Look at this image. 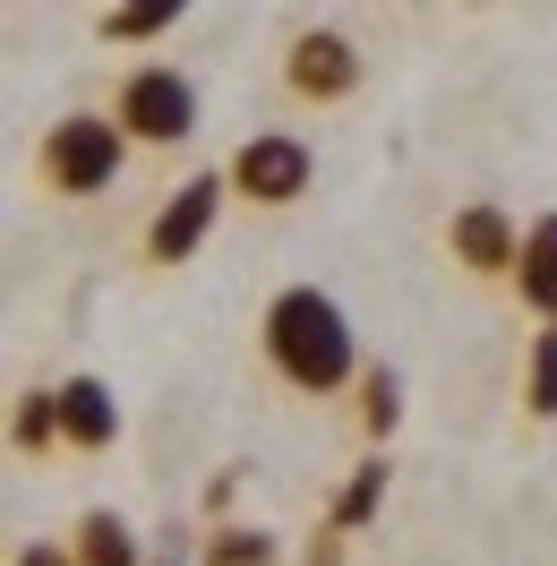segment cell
<instances>
[{
    "mask_svg": "<svg viewBox=\"0 0 557 566\" xmlns=\"http://www.w3.org/2000/svg\"><path fill=\"white\" fill-rule=\"evenodd\" d=\"M266 360L301 395H335V387H351L360 344H351V318L317 283H292V292H275V310H266Z\"/></svg>",
    "mask_w": 557,
    "mask_h": 566,
    "instance_id": "1",
    "label": "cell"
},
{
    "mask_svg": "<svg viewBox=\"0 0 557 566\" xmlns=\"http://www.w3.org/2000/svg\"><path fill=\"white\" fill-rule=\"evenodd\" d=\"M120 129H112L104 112H70L52 138H43V180L52 189H70V198H95V189H112V172H120Z\"/></svg>",
    "mask_w": 557,
    "mask_h": 566,
    "instance_id": "2",
    "label": "cell"
},
{
    "mask_svg": "<svg viewBox=\"0 0 557 566\" xmlns=\"http://www.w3.org/2000/svg\"><path fill=\"white\" fill-rule=\"evenodd\" d=\"M120 146H180L189 129H198V86L180 70H129V86H120Z\"/></svg>",
    "mask_w": 557,
    "mask_h": 566,
    "instance_id": "3",
    "label": "cell"
},
{
    "mask_svg": "<svg viewBox=\"0 0 557 566\" xmlns=\"http://www.w3.org/2000/svg\"><path fill=\"white\" fill-rule=\"evenodd\" d=\"M309 172H317L309 138H292V129H258V138L232 155L223 189H241V198H258V207H292V198L309 189Z\"/></svg>",
    "mask_w": 557,
    "mask_h": 566,
    "instance_id": "4",
    "label": "cell"
},
{
    "mask_svg": "<svg viewBox=\"0 0 557 566\" xmlns=\"http://www.w3.org/2000/svg\"><path fill=\"white\" fill-rule=\"evenodd\" d=\"M214 207H223V172H198V180L172 198V207L146 223V258H155V266H180V258H189V249L214 232Z\"/></svg>",
    "mask_w": 557,
    "mask_h": 566,
    "instance_id": "5",
    "label": "cell"
},
{
    "mask_svg": "<svg viewBox=\"0 0 557 566\" xmlns=\"http://www.w3.org/2000/svg\"><path fill=\"white\" fill-rule=\"evenodd\" d=\"M52 438H70V447H112L120 438V403H112L104 378H70L52 395Z\"/></svg>",
    "mask_w": 557,
    "mask_h": 566,
    "instance_id": "6",
    "label": "cell"
},
{
    "mask_svg": "<svg viewBox=\"0 0 557 566\" xmlns=\"http://www.w3.org/2000/svg\"><path fill=\"white\" fill-rule=\"evenodd\" d=\"M351 77H360V52H351L344 35H301L292 43V86H301V95L326 104V95H351Z\"/></svg>",
    "mask_w": 557,
    "mask_h": 566,
    "instance_id": "7",
    "label": "cell"
},
{
    "mask_svg": "<svg viewBox=\"0 0 557 566\" xmlns=\"http://www.w3.org/2000/svg\"><path fill=\"white\" fill-rule=\"evenodd\" d=\"M446 241H454V258H463V266H481V275L515 266V223H506V207H463Z\"/></svg>",
    "mask_w": 557,
    "mask_h": 566,
    "instance_id": "8",
    "label": "cell"
},
{
    "mask_svg": "<svg viewBox=\"0 0 557 566\" xmlns=\"http://www.w3.org/2000/svg\"><path fill=\"white\" fill-rule=\"evenodd\" d=\"M515 283L532 310H557V214H540L532 232H515Z\"/></svg>",
    "mask_w": 557,
    "mask_h": 566,
    "instance_id": "9",
    "label": "cell"
},
{
    "mask_svg": "<svg viewBox=\"0 0 557 566\" xmlns=\"http://www.w3.org/2000/svg\"><path fill=\"white\" fill-rule=\"evenodd\" d=\"M70 566H138V532L120 524V515H86V524H77Z\"/></svg>",
    "mask_w": 557,
    "mask_h": 566,
    "instance_id": "10",
    "label": "cell"
},
{
    "mask_svg": "<svg viewBox=\"0 0 557 566\" xmlns=\"http://www.w3.org/2000/svg\"><path fill=\"white\" fill-rule=\"evenodd\" d=\"M523 403L557 421V335H532V369H523Z\"/></svg>",
    "mask_w": 557,
    "mask_h": 566,
    "instance_id": "11",
    "label": "cell"
},
{
    "mask_svg": "<svg viewBox=\"0 0 557 566\" xmlns=\"http://www.w3.org/2000/svg\"><path fill=\"white\" fill-rule=\"evenodd\" d=\"M164 27H180V0H155V9H112V18H104L112 43H146V35H164Z\"/></svg>",
    "mask_w": 557,
    "mask_h": 566,
    "instance_id": "12",
    "label": "cell"
},
{
    "mask_svg": "<svg viewBox=\"0 0 557 566\" xmlns=\"http://www.w3.org/2000/svg\"><path fill=\"white\" fill-rule=\"evenodd\" d=\"M378 497H386V463H360V481L335 497V524H369V515H378Z\"/></svg>",
    "mask_w": 557,
    "mask_h": 566,
    "instance_id": "13",
    "label": "cell"
},
{
    "mask_svg": "<svg viewBox=\"0 0 557 566\" xmlns=\"http://www.w3.org/2000/svg\"><path fill=\"white\" fill-rule=\"evenodd\" d=\"M214 558H223V566H266V558H275V541H266V532H223Z\"/></svg>",
    "mask_w": 557,
    "mask_h": 566,
    "instance_id": "14",
    "label": "cell"
},
{
    "mask_svg": "<svg viewBox=\"0 0 557 566\" xmlns=\"http://www.w3.org/2000/svg\"><path fill=\"white\" fill-rule=\"evenodd\" d=\"M18 438L35 447V438H52V395H27V412H18Z\"/></svg>",
    "mask_w": 557,
    "mask_h": 566,
    "instance_id": "15",
    "label": "cell"
},
{
    "mask_svg": "<svg viewBox=\"0 0 557 566\" xmlns=\"http://www.w3.org/2000/svg\"><path fill=\"white\" fill-rule=\"evenodd\" d=\"M369 429H395V378L386 369L369 378Z\"/></svg>",
    "mask_w": 557,
    "mask_h": 566,
    "instance_id": "16",
    "label": "cell"
},
{
    "mask_svg": "<svg viewBox=\"0 0 557 566\" xmlns=\"http://www.w3.org/2000/svg\"><path fill=\"white\" fill-rule=\"evenodd\" d=\"M18 566H70V558H61V549H27Z\"/></svg>",
    "mask_w": 557,
    "mask_h": 566,
    "instance_id": "17",
    "label": "cell"
}]
</instances>
